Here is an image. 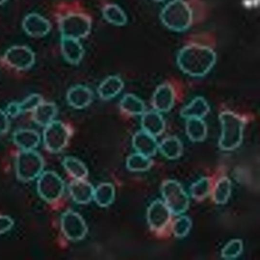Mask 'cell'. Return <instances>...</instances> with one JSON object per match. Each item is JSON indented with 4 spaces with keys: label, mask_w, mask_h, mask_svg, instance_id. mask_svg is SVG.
Masks as SVG:
<instances>
[{
    "label": "cell",
    "mask_w": 260,
    "mask_h": 260,
    "mask_svg": "<svg viewBox=\"0 0 260 260\" xmlns=\"http://www.w3.org/2000/svg\"><path fill=\"white\" fill-rule=\"evenodd\" d=\"M216 61V54L210 48L191 44L179 52L177 62L180 69L192 77H201L208 73Z\"/></svg>",
    "instance_id": "1"
},
{
    "label": "cell",
    "mask_w": 260,
    "mask_h": 260,
    "mask_svg": "<svg viewBox=\"0 0 260 260\" xmlns=\"http://www.w3.org/2000/svg\"><path fill=\"white\" fill-rule=\"evenodd\" d=\"M160 18L168 29L181 32L191 25L192 13L190 7L184 0H172L163 8Z\"/></svg>",
    "instance_id": "2"
},
{
    "label": "cell",
    "mask_w": 260,
    "mask_h": 260,
    "mask_svg": "<svg viewBox=\"0 0 260 260\" xmlns=\"http://www.w3.org/2000/svg\"><path fill=\"white\" fill-rule=\"evenodd\" d=\"M221 134L219 140L220 148L224 150H232L241 144L244 122L240 116L230 111H223L219 115Z\"/></svg>",
    "instance_id": "3"
},
{
    "label": "cell",
    "mask_w": 260,
    "mask_h": 260,
    "mask_svg": "<svg viewBox=\"0 0 260 260\" xmlns=\"http://www.w3.org/2000/svg\"><path fill=\"white\" fill-rule=\"evenodd\" d=\"M42 156L33 150H21L16 159V172L19 179L29 181L39 176L44 167Z\"/></svg>",
    "instance_id": "4"
},
{
    "label": "cell",
    "mask_w": 260,
    "mask_h": 260,
    "mask_svg": "<svg viewBox=\"0 0 260 260\" xmlns=\"http://www.w3.org/2000/svg\"><path fill=\"white\" fill-rule=\"evenodd\" d=\"M91 20L87 15L81 13H70L62 17L59 21L61 37L80 40L90 34Z\"/></svg>",
    "instance_id": "5"
},
{
    "label": "cell",
    "mask_w": 260,
    "mask_h": 260,
    "mask_svg": "<svg viewBox=\"0 0 260 260\" xmlns=\"http://www.w3.org/2000/svg\"><path fill=\"white\" fill-rule=\"evenodd\" d=\"M70 137V128L60 120H54L45 126L43 133L44 145L52 153L62 150L67 145Z\"/></svg>",
    "instance_id": "6"
},
{
    "label": "cell",
    "mask_w": 260,
    "mask_h": 260,
    "mask_svg": "<svg viewBox=\"0 0 260 260\" xmlns=\"http://www.w3.org/2000/svg\"><path fill=\"white\" fill-rule=\"evenodd\" d=\"M161 192L171 213L178 215L186 210L189 205L188 197L178 182L165 181L161 186Z\"/></svg>",
    "instance_id": "7"
},
{
    "label": "cell",
    "mask_w": 260,
    "mask_h": 260,
    "mask_svg": "<svg viewBox=\"0 0 260 260\" xmlns=\"http://www.w3.org/2000/svg\"><path fill=\"white\" fill-rule=\"evenodd\" d=\"M64 189L63 181L55 172L48 171L40 174L37 182V190L45 201L52 203L62 195Z\"/></svg>",
    "instance_id": "8"
},
{
    "label": "cell",
    "mask_w": 260,
    "mask_h": 260,
    "mask_svg": "<svg viewBox=\"0 0 260 260\" xmlns=\"http://www.w3.org/2000/svg\"><path fill=\"white\" fill-rule=\"evenodd\" d=\"M3 59L6 64L10 68L18 71H25L34 64L35 55L27 46L16 45L6 51Z\"/></svg>",
    "instance_id": "9"
},
{
    "label": "cell",
    "mask_w": 260,
    "mask_h": 260,
    "mask_svg": "<svg viewBox=\"0 0 260 260\" xmlns=\"http://www.w3.org/2000/svg\"><path fill=\"white\" fill-rule=\"evenodd\" d=\"M61 228L67 238L73 241L82 240L87 233V227L83 218L72 210H68L61 215Z\"/></svg>",
    "instance_id": "10"
},
{
    "label": "cell",
    "mask_w": 260,
    "mask_h": 260,
    "mask_svg": "<svg viewBox=\"0 0 260 260\" xmlns=\"http://www.w3.org/2000/svg\"><path fill=\"white\" fill-rule=\"evenodd\" d=\"M171 212L166 204L157 200L149 207L147 218L150 227L154 231H159L164 228L169 222Z\"/></svg>",
    "instance_id": "11"
},
{
    "label": "cell",
    "mask_w": 260,
    "mask_h": 260,
    "mask_svg": "<svg viewBox=\"0 0 260 260\" xmlns=\"http://www.w3.org/2000/svg\"><path fill=\"white\" fill-rule=\"evenodd\" d=\"M22 25L26 34L36 38L46 36L51 28L50 22L43 16L36 13L27 15L22 21Z\"/></svg>",
    "instance_id": "12"
},
{
    "label": "cell",
    "mask_w": 260,
    "mask_h": 260,
    "mask_svg": "<svg viewBox=\"0 0 260 260\" xmlns=\"http://www.w3.org/2000/svg\"><path fill=\"white\" fill-rule=\"evenodd\" d=\"M94 94L88 86L78 84L71 87L67 91L66 99L68 104L76 109H83L92 102Z\"/></svg>",
    "instance_id": "13"
},
{
    "label": "cell",
    "mask_w": 260,
    "mask_h": 260,
    "mask_svg": "<svg viewBox=\"0 0 260 260\" xmlns=\"http://www.w3.org/2000/svg\"><path fill=\"white\" fill-rule=\"evenodd\" d=\"M60 49L63 57L71 64H78L84 55V48L78 39L61 37Z\"/></svg>",
    "instance_id": "14"
},
{
    "label": "cell",
    "mask_w": 260,
    "mask_h": 260,
    "mask_svg": "<svg viewBox=\"0 0 260 260\" xmlns=\"http://www.w3.org/2000/svg\"><path fill=\"white\" fill-rule=\"evenodd\" d=\"M132 145L137 152L149 157L155 154L158 147L155 137L143 129L134 135Z\"/></svg>",
    "instance_id": "15"
},
{
    "label": "cell",
    "mask_w": 260,
    "mask_h": 260,
    "mask_svg": "<svg viewBox=\"0 0 260 260\" xmlns=\"http://www.w3.org/2000/svg\"><path fill=\"white\" fill-rule=\"evenodd\" d=\"M174 101L175 93L173 87L165 83L156 89L152 96V104L155 110L166 112L172 108Z\"/></svg>",
    "instance_id": "16"
},
{
    "label": "cell",
    "mask_w": 260,
    "mask_h": 260,
    "mask_svg": "<svg viewBox=\"0 0 260 260\" xmlns=\"http://www.w3.org/2000/svg\"><path fill=\"white\" fill-rule=\"evenodd\" d=\"M42 96L38 93H32L21 102H13L7 106L5 111L9 116L16 117L20 115L33 110L43 102Z\"/></svg>",
    "instance_id": "17"
},
{
    "label": "cell",
    "mask_w": 260,
    "mask_h": 260,
    "mask_svg": "<svg viewBox=\"0 0 260 260\" xmlns=\"http://www.w3.org/2000/svg\"><path fill=\"white\" fill-rule=\"evenodd\" d=\"M69 190L72 198L76 203L85 204L91 200L94 189L92 185L84 179H75L70 183Z\"/></svg>",
    "instance_id": "18"
},
{
    "label": "cell",
    "mask_w": 260,
    "mask_h": 260,
    "mask_svg": "<svg viewBox=\"0 0 260 260\" xmlns=\"http://www.w3.org/2000/svg\"><path fill=\"white\" fill-rule=\"evenodd\" d=\"M12 139L14 144L21 150H33L38 147L41 141L39 134L29 128L16 130Z\"/></svg>",
    "instance_id": "19"
},
{
    "label": "cell",
    "mask_w": 260,
    "mask_h": 260,
    "mask_svg": "<svg viewBox=\"0 0 260 260\" xmlns=\"http://www.w3.org/2000/svg\"><path fill=\"white\" fill-rule=\"evenodd\" d=\"M141 124L142 129L154 137L163 133L165 125L162 116L155 110L145 111L142 115Z\"/></svg>",
    "instance_id": "20"
},
{
    "label": "cell",
    "mask_w": 260,
    "mask_h": 260,
    "mask_svg": "<svg viewBox=\"0 0 260 260\" xmlns=\"http://www.w3.org/2000/svg\"><path fill=\"white\" fill-rule=\"evenodd\" d=\"M124 82L118 76L112 75L105 79L99 85L97 92L103 100H109L118 95L124 88Z\"/></svg>",
    "instance_id": "21"
},
{
    "label": "cell",
    "mask_w": 260,
    "mask_h": 260,
    "mask_svg": "<svg viewBox=\"0 0 260 260\" xmlns=\"http://www.w3.org/2000/svg\"><path fill=\"white\" fill-rule=\"evenodd\" d=\"M31 112L32 120L37 124L45 127L54 120L58 108L54 103L43 101Z\"/></svg>",
    "instance_id": "22"
},
{
    "label": "cell",
    "mask_w": 260,
    "mask_h": 260,
    "mask_svg": "<svg viewBox=\"0 0 260 260\" xmlns=\"http://www.w3.org/2000/svg\"><path fill=\"white\" fill-rule=\"evenodd\" d=\"M119 106L121 110L131 116L142 115L146 111L143 101L132 93H126L121 98Z\"/></svg>",
    "instance_id": "23"
},
{
    "label": "cell",
    "mask_w": 260,
    "mask_h": 260,
    "mask_svg": "<svg viewBox=\"0 0 260 260\" xmlns=\"http://www.w3.org/2000/svg\"><path fill=\"white\" fill-rule=\"evenodd\" d=\"M209 106L202 97L194 98L188 105L184 107L180 112L181 117L188 119L191 118H202L209 111Z\"/></svg>",
    "instance_id": "24"
},
{
    "label": "cell",
    "mask_w": 260,
    "mask_h": 260,
    "mask_svg": "<svg viewBox=\"0 0 260 260\" xmlns=\"http://www.w3.org/2000/svg\"><path fill=\"white\" fill-rule=\"evenodd\" d=\"M102 15L107 22L115 26H123L127 22L124 11L116 4L106 5L103 8Z\"/></svg>",
    "instance_id": "25"
},
{
    "label": "cell",
    "mask_w": 260,
    "mask_h": 260,
    "mask_svg": "<svg viewBox=\"0 0 260 260\" xmlns=\"http://www.w3.org/2000/svg\"><path fill=\"white\" fill-rule=\"evenodd\" d=\"M186 132L189 138L195 142L204 140L207 134V128L202 118H191L187 119Z\"/></svg>",
    "instance_id": "26"
},
{
    "label": "cell",
    "mask_w": 260,
    "mask_h": 260,
    "mask_svg": "<svg viewBox=\"0 0 260 260\" xmlns=\"http://www.w3.org/2000/svg\"><path fill=\"white\" fill-rule=\"evenodd\" d=\"M115 194V188L111 183H103L94 190L93 198L99 206L105 207L113 203Z\"/></svg>",
    "instance_id": "27"
},
{
    "label": "cell",
    "mask_w": 260,
    "mask_h": 260,
    "mask_svg": "<svg viewBox=\"0 0 260 260\" xmlns=\"http://www.w3.org/2000/svg\"><path fill=\"white\" fill-rule=\"evenodd\" d=\"M158 149L165 157L169 159H176L181 154L182 145L176 137L171 136L164 139L158 145Z\"/></svg>",
    "instance_id": "28"
},
{
    "label": "cell",
    "mask_w": 260,
    "mask_h": 260,
    "mask_svg": "<svg viewBox=\"0 0 260 260\" xmlns=\"http://www.w3.org/2000/svg\"><path fill=\"white\" fill-rule=\"evenodd\" d=\"M62 164L66 170L75 179H84L87 176V168L76 157L67 156L63 159Z\"/></svg>",
    "instance_id": "29"
},
{
    "label": "cell",
    "mask_w": 260,
    "mask_h": 260,
    "mask_svg": "<svg viewBox=\"0 0 260 260\" xmlns=\"http://www.w3.org/2000/svg\"><path fill=\"white\" fill-rule=\"evenodd\" d=\"M152 160L149 157L138 152L131 154L126 159V166L128 170L133 172H142L149 169Z\"/></svg>",
    "instance_id": "30"
},
{
    "label": "cell",
    "mask_w": 260,
    "mask_h": 260,
    "mask_svg": "<svg viewBox=\"0 0 260 260\" xmlns=\"http://www.w3.org/2000/svg\"><path fill=\"white\" fill-rule=\"evenodd\" d=\"M231 182L227 177H222L216 184L213 193V199L219 204L225 203L231 194Z\"/></svg>",
    "instance_id": "31"
},
{
    "label": "cell",
    "mask_w": 260,
    "mask_h": 260,
    "mask_svg": "<svg viewBox=\"0 0 260 260\" xmlns=\"http://www.w3.org/2000/svg\"><path fill=\"white\" fill-rule=\"evenodd\" d=\"M210 181L206 177L202 178L194 183L190 188L191 196L195 199L200 200L206 198L210 191Z\"/></svg>",
    "instance_id": "32"
},
{
    "label": "cell",
    "mask_w": 260,
    "mask_h": 260,
    "mask_svg": "<svg viewBox=\"0 0 260 260\" xmlns=\"http://www.w3.org/2000/svg\"><path fill=\"white\" fill-rule=\"evenodd\" d=\"M243 249V244L239 239L230 241L222 249L221 256L226 259H231L238 256Z\"/></svg>",
    "instance_id": "33"
},
{
    "label": "cell",
    "mask_w": 260,
    "mask_h": 260,
    "mask_svg": "<svg viewBox=\"0 0 260 260\" xmlns=\"http://www.w3.org/2000/svg\"><path fill=\"white\" fill-rule=\"evenodd\" d=\"M191 226V221L190 218L186 216H182L174 221L172 230L175 236L181 238L188 233Z\"/></svg>",
    "instance_id": "34"
},
{
    "label": "cell",
    "mask_w": 260,
    "mask_h": 260,
    "mask_svg": "<svg viewBox=\"0 0 260 260\" xmlns=\"http://www.w3.org/2000/svg\"><path fill=\"white\" fill-rule=\"evenodd\" d=\"M10 124L9 116L5 111L0 109V135L8 132Z\"/></svg>",
    "instance_id": "35"
},
{
    "label": "cell",
    "mask_w": 260,
    "mask_h": 260,
    "mask_svg": "<svg viewBox=\"0 0 260 260\" xmlns=\"http://www.w3.org/2000/svg\"><path fill=\"white\" fill-rule=\"evenodd\" d=\"M12 219L6 215H0V235L9 231L13 226Z\"/></svg>",
    "instance_id": "36"
},
{
    "label": "cell",
    "mask_w": 260,
    "mask_h": 260,
    "mask_svg": "<svg viewBox=\"0 0 260 260\" xmlns=\"http://www.w3.org/2000/svg\"><path fill=\"white\" fill-rule=\"evenodd\" d=\"M6 1L7 0H0V5L4 4Z\"/></svg>",
    "instance_id": "37"
},
{
    "label": "cell",
    "mask_w": 260,
    "mask_h": 260,
    "mask_svg": "<svg viewBox=\"0 0 260 260\" xmlns=\"http://www.w3.org/2000/svg\"><path fill=\"white\" fill-rule=\"evenodd\" d=\"M153 1H155V2H164L166 0H152Z\"/></svg>",
    "instance_id": "38"
}]
</instances>
